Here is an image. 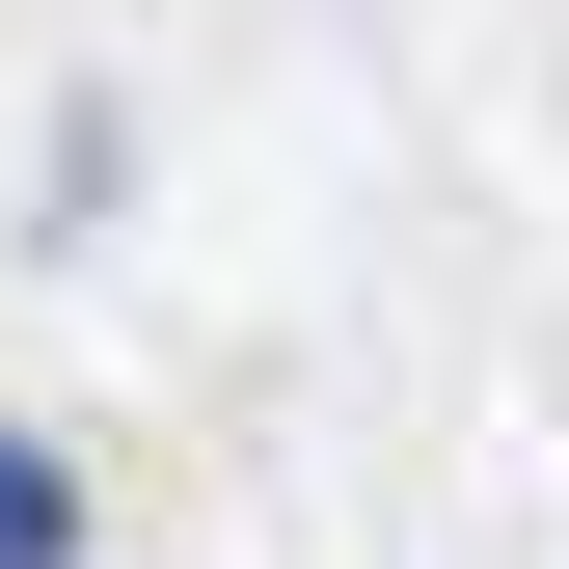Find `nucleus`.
<instances>
[{
	"label": "nucleus",
	"mask_w": 569,
	"mask_h": 569,
	"mask_svg": "<svg viewBox=\"0 0 569 569\" xmlns=\"http://www.w3.org/2000/svg\"><path fill=\"white\" fill-rule=\"evenodd\" d=\"M0 569H82V461L54 435H0Z\"/></svg>",
	"instance_id": "1"
}]
</instances>
